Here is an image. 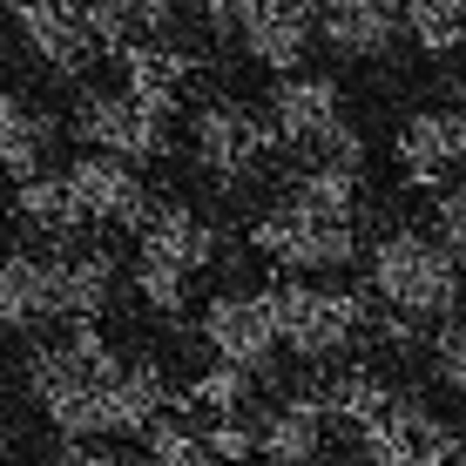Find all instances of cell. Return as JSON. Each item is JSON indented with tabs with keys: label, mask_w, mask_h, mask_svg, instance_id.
Listing matches in <instances>:
<instances>
[{
	"label": "cell",
	"mask_w": 466,
	"mask_h": 466,
	"mask_svg": "<svg viewBox=\"0 0 466 466\" xmlns=\"http://www.w3.org/2000/svg\"><path fill=\"white\" fill-rule=\"evenodd\" d=\"M278 345L304 365H325V359H345L351 345L372 331V304L365 291H345V284H311V278H278L257 291Z\"/></svg>",
	"instance_id": "obj_1"
},
{
	"label": "cell",
	"mask_w": 466,
	"mask_h": 466,
	"mask_svg": "<svg viewBox=\"0 0 466 466\" xmlns=\"http://www.w3.org/2000/svg\"><path fill=\"white\" fill-rule=\"evenodd\" d=\"M365 284L392 318L420 325V318H453L460 311V264L440 237L426 230H385L372 250H365Z\"/></svg>",
	"instance_id": "obj_2"
},
{
	"label": "cell",
	"mask_w": 466,
	"mask_h": 466,
	"mask_svg": "<svg viewBox=\"0 0 466 466\" xmlns=\"http://www.w3.org/2000/svg\"><path fill=\"white\" fill-rule=\"evenodd\" d=\"M250 250H264L270 264L291 270V278H331V270L359 264V230H351V223H325V217L298 210V203L284 197L250 223Z\"/></svg>",
	"instance_id": "obj_3"
},
{
	"label": "cell",
	"mask_w": 466,
	"mask_h": 466,
	"mask_svg": "<svg viewBox=\"0 0 466 466\" xmlns=\"http://www.w3.org/2000/svg\"><path fill=\"white\" fill-rule=\"evenodd\" d=\"M68 136L95 156H116V163L142 169V163H163L169 156V122L163 116H142L122 88H82L68 108Z\"/></svg>",
	"instance_id": "obj_4"
},
{
	"label": "cell",
	"mask_w": 466,
	"mask_h": 466,
	"mask_svg": "<svg viewBox=\"0 0 466 466\" xmlns=\"http://www.w3.org/2000/svg\"><path fill=\"white\" fill-rule=\"evenodd\" d=\"M189 142H197V169L217 176V183H244V176L278 149L264 116H250V108H237V102H197Z\"/></svg>",
	"instance_id": "obj_5"
},
{
	"label": "cell",
	"mask_w": 466,
	"mask_h": 466,
	"mask_svg": "<svg viewBox=\"0 0 466 466\" xmlns=\"http://www.w3.org/2000/svg\"><path fill=\"white\" fill-rule=\"evenodd\" d=\"M61 183H68L82 223H122V230L142 237V223H149V210H156V197L142 189V176L128 163H116V156H95V149L75 156V163L61 169Z\"/></svg>",
	"instance_id": "obj_6"
},
{
	"label": "cell",
	"mask_w": 466,
	"mask_h": 466,
	"mask_svg": "<svg viewBox=\"0 0 466 466\" xmlns=\"http://www.w3.org/2000/svg\"><path fill=\"white\" fill-rule=\"evenodd\" d=\"M203 345L217 351V365H230L244 379H264L278 365V331H270L257 291H217L203 304Z\"/></svg>",
	"instance_id": "obj_7"
},
{
	"label": "cell",
	"mask_w": 466,
	"mask_h": 466,
	"mask_svg": "<svg viewBox=\"0 0 466 466\" xmlns=\"http://www.w3.org/2000/svg\"><path fill=\"white\" fill-rule=\"evenodd\" d=\"M14 27H21L27 55L41 61L47 75H61V82H82V75L95 68V41L82 27V7H68V0H7Z\"/></svg>",
	"instance_id": "obj_8"
},
{
	"label": "cell",
	"mask_w": 466,
	"mask_h": 466,
	"mask_svg": "<svg viewBox=\"0 0 466 466\" xmlns=\"http://www.w3.org/2000/svg\"><path fill=\"white\" fill-rule=\"evenodd\" d=\"M339 122H345V88L331 82V75H284V82L270 88L264 128H270L278 149H318Z\"/></svg>",
	"instance_id": "obj_9"
},
{
	"label": "cell",
	"mask_w": 466,
	"mask_h": 466,
	"mask_svg": "<svg viewBox=\"0 0 466 466\" xmlns=\"http://www.w3.org/2000/svg\"><path fill=\"white\" fill-rule=\"evenodd\" d=\"M237 47H244L264 75H278V82L284 75H304V61H311V47H318V7L311 0H264L244 21Z\"/></svg>",
	"instance_id": "obj_10"
},
{
	"label": "cell",
	"mask_w": 466,
	"mask_h": 466,
	"mask_svg": "<svg viewBox=\"0 0 466 466\" xmlns=\"http://www.w3.org/2000/svg\"><path fill=\"white\" fill-rule=\"evenodd\" d=\"M122 270L108 250L68 244L61 257H47V318H68V325H102L108 298H116Z\"/></svg>",
	"instance_id": "obj_11"
},
{
	"label": "cell",
	"mask_w": 466,
	"mask_h": 466,
	"mask_svg": "<svg viewBox=\"0 0 466 466\" xmlns=\"http://www.w3.org/2000/svg\"><path fill=\"white\" fill-rule=\"evenodd\" d=\"M95 412H102V440H128L149 432L169 412V379L156 359H122V372L108 385H95Z\"/></svg>",
	"instance_id": "obj_12"
},
{
	"label": "cell",
	"mask_w": 466,
	"mask_h": 466,
	"mask_svg": "<svg viewBox=\"0 0 466 466\" xmlns=\"http://www.w3.org/2000/svg\"><path fill=\"white\" fill-rule=\"evenodd\" d=\"M399 35V0H318V41L339 61H379Z\"/></svg>",
	"instance_id": "obj_13"
},
{
	"label": "cell",
	"mask_w": 466,
	"mask_h": 466,
	"mask_svg": "<svg viewBox=\"0 0 466 466\" xmlns=\"http://www.w3.org/2000/svg\"><path fill=\"white\" fill-rule=\"evenodd\" d=\"M223 250V230L217 223H203L189 203H163L156 197L149 223H142V257H156V264H176V270H210Z\"/></svg>",
	"instance_id": "obj_14"
},
{
	"label": "cell",
	"mask_w": 466,
	"mask_h": 466,
	"mask_svg": "<svg viewBox=\"0 0 466 466\" xmlns=\"http://www.w3.org/2000/svg\"><path fill=\"white\" fill-rule=\"evenodd\" d=\"M183 75H189V61L176 55L169 41H128V55H122V95L142 108V116H176V102H183Z\"/></svg>",
	"instance_id": "obj_15"
},
{
	"label": "cell",
	"mask_w": 466,
	"mask_h": 466,
	"mask_svg": "<svg viewBox=\"0 0 466 466\" xmlns=\"http://www.w3.org/2000/svg\"><path fill=\"white\" fill-rule=\"evenodd\" d=\"M460 169V142H453V122H446V108H420V116H406L399 128V176H406L412 189H446Z\"/></svg>",
	"instance_id": "obj_16"
},
{
	"label": "cell",
	"mask_w": 466,
	"mask_h": 466,
	"mask_svg": "<svg viewBox=\"0 0 466 466\" xmlns=\"http://www.w3.org/2000/svg\"><path fill=\"white\" fill-rule=\"evenodd\" d=\"M257 460L264 466H311L325 460V412L318 399H284L257 420Z\"/></svg>",
	"instance_id": "obj_17"
},
{
	"label": "cell",
	"mask_w": 466,
	"mask_h": 466,
	"mask_svg": "<svg viewBox=\"0 0 466 466\" xmlns=\"http://www.w3.org/2000/svg\"><path fill=\"white\" fill-rule=\"evenodd\" d=\"M318 412H325V426L365 432L372 420H385V412H392V385H385L372 365H339V372L318 385Z\"/></svg>",
	"instance_id": "obj_18"
},
{
	"label": "cell",
	"mask_w": 466,
	"mask_h": 466,
	"mask_svg": "<svg viewBox=\"0 0 466 466\" xmlns=\"http://www.w3.org/2000/svg\"><path fill=\"white\" fill-rule=\"evenodd\" d=\"M47 325V257L0 250V331Z\"/></svg>",
	"instance_id": "obj_19"
},
{
	"label": "cell",
	"mask_w": 466,
	"mask_h": 466,
	"mask_svg": "<svg viewBox=\"0 0 466 466\" xmlns=\"http://www.w3.org/2000/svg\"><path fill=\"white\" fill-rule=\"evenodd\" d=\"M55 136H61V116H55V108L21 102V116L0 128V169H7L14 183H35V176H47V149H55Z\"/></svg>",
	"instance_id": "obj_20"
},
{
	"label": "cell",
	"mask_w": 466,
	"mask_h": 466,
	"mask_svg": "<svg viewBox=\"0 0 466 466\" xmlns=\"http://www.w3.org/2000/svg\"><path fill=\"white\" fill-rule=\"evenodd\" d=\"M14 217H21L35 237H55V244H68V237L82 230V210H75L61 169H47V176H35V183L14 189Z\"/></svg>",
	"instance_id": "obj_21"
},
{
	"label": "cell",
	"mask_w": 466,
	"mask_h": 466,
	"mask_svg": "<svg viewBox=\"0 0 466 466\" xmlns=\"http://www.w3.org/2000/svg\"><path fill=\"white\" fill-rule=\"evenodd\" d=\"M392 426H399V440H406L412 466H466L460 432L446 426L440 412H426L420 399H392Z\"/></svg>",
	"instance_id": "obj_22"
},
{
	"label": "cell",
	"mask_w": 466,
	"mask_h": 466,
	"mask_svg": "<svg viewBox=\"0 0 466 466\" xmlns=\"http://www.w3.org/2000/svg\"><path fill=\"white\" fill-rule=\"evenodd\" d=\"M399 27L412 35V47L432 61L466 47V0H399Z\"/></svg>",
	"instance_id": "obj_23"
},
{
	"label": "cell",
	"mask_w": 466,
	"mask_h": 466,
	"mask_svg": "<svg viewBox=\"0 0 466 466\" xmlns=\"http://www.w3.org/2000/svg\"><path fill=\"white\" fill-rule=\"evenodd\" d=\"M21 392L35 399L41 412H55V406H68V399H82L88 379H82V365L68 359V345L55 339V345H35L21 359Z\"/></svg>",
	"instance_id": "obj_24"
},
{
	"label": "cell",
	"mask_w": 466,
	"mask_h": 466,
	"mask_svg": "<svg viewBox=\"0 0 466 466\" xmlns=\"http://www.w3.org/2000/svg\"><path fill=\"white\" fill-rule=\"evenodd\" d=\"M291 203H298V210H311V217H325V223H351V217H359V176L311 163L291 183Z\"/></svg>",
	"instance_id": "obj_25"
},
{
	"label": "cell",
	"mask_w": 466,
	"mask_h": 466,
	"mask_svg": "<svg viewBox=\"0 0 466 466\" xmlns=\"http://www.w3.org/2000/svg\"><path fill=\"white\" fill-rule=\"evenodd\" d=\"M142 440H149V460L156 466H217L210 453H203V432L189 426V420H176V412H163Z\"/></svg>",
	"instance_id": "obj_26"
},
{
	"label": "cell",
	"mask_w": 466,
	"mask_h": 466,
	"mask_svg": "<svg viewBox=\"0 0 466 466\" xmlns=\"http://www.w3.org/2000/svg\"><path fill=\"white\" fill-rule=\"evenodd\" d=\"M136 298L149 304V311L176 318V311L189 304V270H176V264H156V257H136Z\"/></svg>",
	"instance_id": "obj_27"
},
{
	"label": "cell",
	"mask_w": 466,
	"mask_h": 466,
	"mask_svg": "<svg viewBox=\"0 0 466 466\" xmlns=\"http://www.w3.org/2000/svg\"><path fill=\"white\" fill-rule=\"evenodd\" d=\"M189 399H197L203 412H217V420H237V412H244V399H250V379L230 372V365H203Z\"/></svg>",
	"instance_id": "obj_28"
},
{
	"label": "cell",
	"mask_w": 466,
	"mask_h": 466,
	"mask_svg": "<svg viewBox=\"0 0 466 466\" xmlns=\"http://www.w3.org/2000/svg\"><path fill=\"white\" fill-rule=\"evenodd\" d=\"M203 453H210L217 466L257 460V426L250 420H210V426H203Z\"/></svg>",
	"instance_id": "obj_29"
},
{
	"label": "cell",
	"mask_w": 466,
	"mask_h": 466,
	"mask_svg": "<svg viewBox=\"0 0 466 466\" xmlns=\"http://www.w3.org/2000/svg\"><path fill=\"white\" fill-rule=\"evenodd\" d=\"M432 372H440V385L466 392V325H460V318H446L440 339H432Z\"/></svg>",
	"instance_id": "obj_30"
},
{
	"label": "cell",
	"mask_w": 466,
	"mask_h": 466,
	"mask_svg": "<svg viewBox=\"0 0 466 466\" xmlns=\"http://www.w3.org/2000/svg\"><path fill=\"white\" fill-rule=\"evenodd\" d=\"M311 163H325V169H345V176H365V136L351 122H339L325 142L311 149Z\"/></svg>",
	"instance_id": "obj_31"
},
{
	"label": "cell",
	"mask_w": 466,
	"mask_h": 466,
	"mask_svg": "<svg viewBox=\"0 0 466 466\" xmlns=\"http://www.w3.org/2000/svg\"><path fill=\"white\" fill-rule=\"evenodd\" d=\"M359 460H365V466H412L406 440H399V426H392V412H385V420H372V426L359 432Z\"/></svg>",
	"instance_id": "obj_32"
},
{
	"label": "cell",
	"mask_w": 466,
	"mask_h": 466,
	"mask_svg": "<svg viewBox=\"0 0 466 466\" xmlns=\"http://www.w3.org/2000/svg\"><path fill=\"white\" fill-rule=\"evenodd\" d=\"M432 223H440V244H446V250L466 244V183L432 189Z\"/></svg>",
	"instance_id": "obj_33"
},
{
	"label": "cell",
	"mask_w": 466,
	"mask_h": 466,
	"mask_svg": "<svg viewBox=\"0 0 466 466\" xmlns=\"http://www.w3.org/2000/svg\"><path fill=\"white\" fill-rule=\"evenodd\" d=\"M264 7V0H203V21H210V35H244V21Z\"/></svg>",
	"instance_id": "obj_34"
},
{
	"label": "cell",
	"mask_w": 466,
	"mask_h": 466,
	"mask_svg": "<svg viewBox=\"0 0 466 466\" xmlns=\"http://www.w3.org/2000/svg\"><path fill=\"white\" fill-rule=\"evenodd\" d=\"M108 7H116L128 27H149V35L163 41V27H169V14H176V0H108Z\"/></svg>",
	"instance_id": "obj_35"
},
{
	"label": "cell",
	"mask_w": 466,
	"mask_h": 466,
	"mask_svg": "<svg viewBox=\"0 0 466 466\" xmlns=\"http://www.w3.org/2000/svg\"><path fill=\"white\" fill-rule=\"evenodd\" d=\"M55 466H122L108 440H61L55 446Z\"/></svg>",
	"instance_id": "obj_36"
},
{
	"label": "cell",
	"mask_w": 466,
	"mask_h": 466,
	"mask_svg": "<svg viewBox=\"0 0 466 466\" xmlns=\"http://www.w3.org/2000/svg\"><path fill=\"white\" fill-rule=\"evenodd\" d=\"M14 116H21V95H14V88H0V128H7Z\"/></svg>",
	"instance_id": "obj_37"
},
{
	"label": "cell",
	"mask_w": 466,
	"mask_h": 466,
	"mask_svg": "<svg viewBox=\"0 0 466 466\" xmlns=\"http://www.w3.org/2000/svg\"><path fill=\"white\" fill-rule=\"evenodd\" d=\"M453 264H460V278H466V244H460V250H453Z\"/></svg>",
	"instance_id": "obj_38"
},
{
	"label": "cell",
	"mask_w": 466,
	"mask_h": 466,
	"mask_svg": "<svg viewBox=\"0 0 466 466\" xmlns=\"http://www.w3.org/2000/svg\"><path fill=\"white\" fill-rule=\"evenodd\" d=\"M0 466H7V440H0Z\"/></svg>",
	"instance_id": "obj_39"
},
{
	"label": "cell",
	"mask_w": 466,
	"mask_h": 466,
	"mask_svg": "<svg viewBox=\"0 0 466 466\" xmlns=\"http://www.w3.org/2000/svg\"><path fill=\"white\" fill-rule=\"evenodd\" d=\"M68 7H88V0H68Z\"/></svg>",
	"instance_id": "obj_40"
},
{
	"label": "cell",
	"mask_w": 466,
	"mask_h": 466,
	"mask_svg": "<svg viewBox=\"0 0 466 466\" xmlns=\"http://www.w3.org/2000/svg\"><path fill=\"white\" fill-rule=\"evenodd\" d=\"M460 325H466V304H460Z\"/></svg>",
	"instance_id": "obj_41"
},
{
	"label": "cell",
	"mask_w": 466,
	"mask_h": 466,
	"mask_svg": "<svg viewBox=\"0 0 466 466\" xmlns=\"http://www.w3.org/2000/svg\"><path fill=\"white\" fill-rule=\"evenodd\" d=\"M136 466H156V460H136Z\"/></svg>",
	"instance_id": "obj_42"
},
{
	"label": "cell",
	"mask_w": 466,
	"mask_h": 466,
	"mask_svg": "<svg viewBox=\"0 0 466 466\" xmlns=\"http://www.w3.org/2000/svg\"><path fill=\"white\" fill-rule=\"evenodd\" d=\"M311 466H331V460H311Z\"/></svg>",
	"instance_id": "obj_43"
},
{
	"label": "cell",
	"mask_w": 466,
	"mask_h": 466,
	"mask_svg": "<svg viewBox=\"0 0 466 466\" xmlns=\"http://www.w3.org/2000/svg\"><path fill=\"white\" fill-rule=\"evenodd\" d=\"M244 466H264V460H244Z\"/></svg>",
	"instance_id": "obj_44"
}]
</instances>
